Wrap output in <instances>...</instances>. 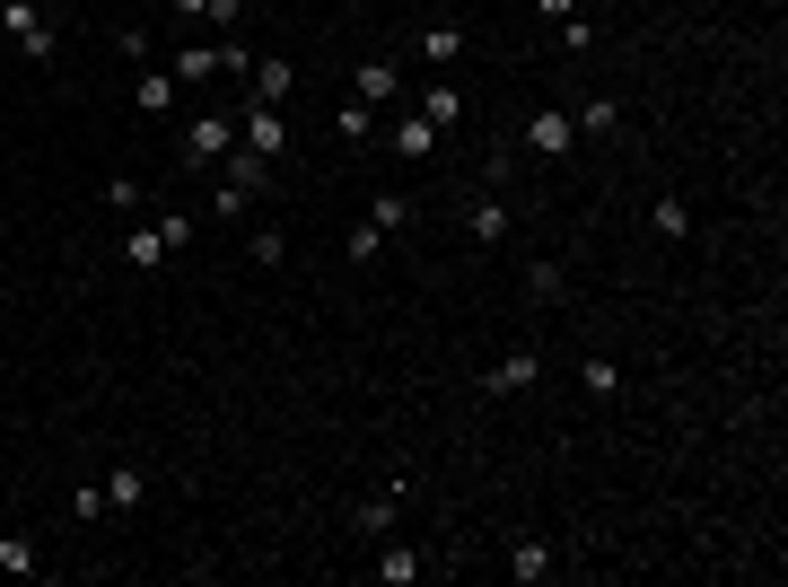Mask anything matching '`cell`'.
Returning <instances> with one entry per match:
<instances>
[{
  "label": "cell",
  "mask_w": 788,
  "mask_h": 587,
  "mask_svg": "<svg viewBox=\"0 0 788 587\" xmlns=\"http://www.w3.org/2000/svg\"><path fill=\"white\" fill-rule=\"evenodd\" d=\"M0 27L18 35V53H27V62H53V53H62V35H53V18H44L35 0H0Z\"/></svg>",
  "instance_id": "6da1fadb"
},
{
  "label": "cell",
  "mask_w": 788,
  "mask_h": 587,
  "mask_svg": "<svg viewBox=\"0 0 788 587\" xmlns=\"http://www.w3.org/2000/svg\"><path fill=\"white\" fill-rule=\"evenodd\" d=\"M237 140H245L254 158H272V167H281V158H290V123H281V106H254V97H245V115H237Z\"/></svg>",
  "instance_id": "7a4b0ae2"
},
{
  "label": "cell",
  "mask_w": 788,
  "mask_h": 587,
  "mask_svg": "<svg viewBox=\"0 0 788 587\" xmlns=\"http://www.w3.org/2000/svg\"><path fill=\"white\" fill-rule=\"evenodd\" d=\"M228 149H237V123H228L220 106H211V115H202V123H193V132H185V149H176V158H185V167L202 176V167H220Z\"/></svg>",
  "instance_id": "3957f363"
},
{
  "label": "cell",
  "mask_w": 788,
  "mask_h": 587,
  "mask_svg": "<svg viewBox=\"0 0 788 587\" xmlns=\"http://www.w3.org/2000/svg\"><path fill=\"white\" fill-rule=\"evenodd\" d=\"M526 149H544V158H569V149H578V123H569L561 106H535V123H526Z\"/></svg>",
  "instance_id": "277c9868"
},
{
  "label": "cell",
  "mask_w": 788,
  "mask_h": 587,
  "mask_svg": "<svg viewBox=\"0 0 788 587\" xmlns=\"http://www.w3.org/2000/svg\"><path fill=\"white\" fill-rule=\"evenodd\" d=\"M123 263H132V272H167V263H176V245L158 237V220H140V229L123 237Z\"/></svg>",
  "instance_id": "5b68a950"
},
{
  "label": "cell",
  "mask_w": 788,
  "mask_h": 587,
  "mask_svg": "<svg viewBox=\"0 0 788 587\" xmlns=\"http://www.w3.org/2000/svg\"><path fill=\"white\" fill-rule=\"evenodd\" d=\"M535 377H544V352H508L491 377H482V395H526Z\"/></svg>",
  "instance_id": "8992f818"
},
{
  "label": "cell",
  "mask_w": 788,
  "mask_h": 587,
  "mask_svg": "<svg viewBox=\"0 0 788 587\" xmlns=\"http://www.w3.org/2000/svg\"><path fill=\"white\" fill-rule=\"evenodd\" d=\"M386 149H395V158H430V149H439V123H430L421 106H412V115H403L395 132H386Z\"/></svg>",
  "instance_id": "52a82bcc"
},
{
  "label": "cell",
  "mask_w": 788,
  "mask_h": 587,
  "mask_svg": "<svg viewBox=\"0 0 788 587\" xmlns=\"http://www.w3.org/2000/svg\"><path fill=\"white\" fill-rule=\"evenodd\" d=\"M403 491H412V482H386L377 500H359V517H350V526H359V535H386V526L403 517Z\"/></svg>",
  "instance_id": "ba28073f"
},
{
  "label": "cell",
  "mask_w": 788,
  "mask_h": 587,
  "mask_svg": "<svg viewBox=\"0 0 788 587\" xmlns=\"http://www.w3.org/2000/svg\"><path fill=\"white\" fill-rule=\"evenodd\" d=\"M508 579H553V544H544V535H517V544H508Z\"/></svg>",
  "instance_id": "9c48e42d"
},
{
  "label": "cell",
  "mask_w": 788,
  "mask_h": 587,
  "mask_svg": "<svg viewBox=\"0 0 788 587\" xmlns=\"http://www.w3.org/2000/svg\"><path fill=\"white\" fill-rule=\"evenodd\" d=\"M403 97V71L395 62H359V106H395Z\"/></svg>",
  "instance_id": "30bf717a"
},
{
  "label": "cell",
  "mask_w": 788,
  "mask_h": 587,
  "mask_svg": "<svg viewBox=\"0 0 788 587\" xmlns=\"http://www.w3.org/2000/svg\"><path fill=\"white\" fill-rule=\"evenodd\" d=\"M228 185H237V193H272V158H254V149L237 140V149H228Z\"/></svg>",
  "instance_id": "8fae6325"
},
{
  "label": "cell",
  "mask_w": 788,
  "mask_h": 587,
  "mask_svg": "<svg viewBox=\"0 0 788 587\" xmlns=\"http://www.w3.org/2000/svg\"><path fill=\"white\" fill-rule=\"evenodd\" d=\"M464 229H473V245H500V237L517 229V211H500V202H473V211H464Z\"/></svg>",
  "instance_id": "7c38bea8"
},
{
  "label": "cell",
  "mask_w": 788,
  "mask_h": 587,
  "mask_svg": "<svg viewBox=\"0 0 788 587\" xmlns=\"http://www.w3.org/2000/svg\"><path fill=\"white\" fill-rule=\"evenodd\" d=\"M290 88H298V71H290V62H254V106H281Z\"/></svg>",
  "instance_id": "4fadbf2b"
},
{
  "label": "cell",
  "mask_w": 788,
  "mask_h": 587,
  "mask_svg": "<svg viewBox=\"0 0 788 587\" xmlns=\"http://www.w3.org/2000/svg\"><path fill=\"white\" fill-rule=\"evenodd\" d=\"M377 579H386V587H412V579H421V553H412V544H386V553H377Z\"/></svg>",
  "instance_id": "5bb4252c"
},
{
  "label": "cell",
  "mask_w": 788,
  "mask_h": 587,
  "mask_svg": "<svg viewBox=\"0 0 788 587\" xmlns=\"http://www.w3.org/2000/svg\"><path fill=\"white\" fill-rule=\"evenodd\" d=\"M421 115H430L439 132H448V123H464V97H455L448 80H430V88H421Z\"/></svg>",
  "instance_id": "9a60e30c"
},
{
  "label": "cell",
  "mask_w": 788,
  "mask_h": 587,
  "mask_svg": "<svg viewBox=\"0 0 788 587\" xmlns=\"http://www.w3.org/2000/svg\"><path fill=\"white\" fill-rule=\"evenodd\" d=\"M176 88H185L176 71H140V115H167V106H176Z\"/></svg>",
  "instance_id": "2e32d148"
},
{
  "label": "cell",
  "mask_w": 788,
  "mask_h": 587,
  "mask_svg": "<svg viewBox=\"0 0 788 587\" xmlns=\"http://www.w3.org/2000/svg\"><path fill=\"white\" fill-rule=\"evenodd\" d=\"M455 53H464V27H421V62H439V71H448Z\"/></svg>",
  "instance_id": "e0dca14e"
},
{
  "label": "cell",
  "mask_w": 788,
  "mask_h": 587,
  "mask_svg": "<svg viewBox=\"0 0 788 587\" xmlns=\"http://www.w3.org/2000/svg\"><path fill=\"white\" fill-rule=\"evenodd\" d=\"M97 491H106V509H140V465H114Z\"/></svg>",
  "instance_id": "ac0fdd59"
},
{
  "label": "cell",
  "mask_w": 788,
  "mask_h": 587,
  "mask_svg": "<svg viewBox=\"0 0 788 587\" xmlns=\"http://www.w3.org/2000/svg\"><path fill=\"white\" fill-rule=\"evenodd\" d=\"M167 71H176V80H211V71H220V44H185Z\"/></svg>",
  "instance_id": "d6986e66"
},
{
  "label": "cell",
  "mask_w": 788,
  "mask_h": 587,
  "mask_svg": "<svg viewBox=\"0 0 788 587\" xmlns=\"http://www.w3.org/2000/svg\"><path fill=\"white\" fill-rule=\"evenodd\" d=\"M526 298H535V307H553V298H561V263H553V254H544V263H526Z\"/></svg>",
  "instance_id": "ffe728a7"
},
{
  "label": "cell",
  "mask_w": 788,
  "mask_h": 587,
  "mask_svg": "<svg viewBox=\"0 0 788 587\" xmlns=\"http://www.w3.org/2000/svg\"><path fill=\"white\" fill-rule=\"evenodd\" d=\"M0 570H9V579H35L44 562H35V544H27V535H0Z\"/></svg>",
  "instance_id": "44dd1931"
},
{
  "label": "cell",
  "mask_w": 788,
  "mask_h": 587,
  "mask_svg": "<svg viewBox=\"0 0 788 587\" xmlns=\"http://www.w3.org/2000/svg\"><path fill=\"white\" fill-rule=\"evenodd\" d=\"M403 220H412V202H403V193H377V202H368V229H377V237H395Z\"/></svg>",
  "instance_id": "7402d4cb"
},
{
  "label": "cell",
  "mask_w": 788,
  "mask_h": 587,
  "mask_svg": "<svg viewBox=\"0 0 788 587\" xmlns=\"http://www.w3.org/2000/svg\"><path fill=\"white\" fill-rule=\"evenodd\" d=\"M649 229H658V237H692V211L666 193V202H649Z\"/></svg>",
  "instance_id": "603a6c76"
},
{
  "label": "cell",
  "mask_w": 788,
  "mask_h": 587,
  "mask_svg": "<svg viewBox=\"0 0 788 587\" xmlns=\"http://www.w3.org/2000/svg\"><path fill=\"white\" fill-rule=\"evenodd\" d=\"M561 53H596V18H587V9L561 18Z\"/></svg>",
  "instance_id": "cb8c5ba5"
},
{
  "label": "cell",
  "mask_w": 788,
  "mask_h": 587,
  "mask_svg": "<svg viewBox=\"0 0 788 587\" xmlns=\"http://www.w3.org/2000/svg\"><path fill=\"white\" fill-rule=\"evenodd\" d=\"M342 140H368V132H377V106H359V97H342Z\"/></svg>",
  "instance_id": "d4e9b609"
},
{
  "label": "cell",
  "mask_w": 788,
  "mask_h": 587,
  "mask_svg": "<svg viewBox=\"0 0 788 587\" xmlns=\"http://www.w3.org/2000/svg\"><path fill=\"white\" fill-rule=\"evenodd\" d=\"M569 123H578V132H613V123H622V106H613V97H587Z\"/></svg>",
  "instance_id": "484cf974"
},
{
  "label": "cell",
  "mask_w": 788,
  "mask_h": 587,
  "mask_svg": "<svg viewBox=\"0 0 788 587\" xmlns=\"http://www.w3.org/2000/svg\"><path fill=\"white\" fill-rule=\"evenodd\" d=\"M578 386H587V395H613L622 368H613V359H578Z\"/></svg>",
  "instance_id": "4316f807"
},
{
  "label": "cell",
  "mask_w": 788,
  "mask_h": 587,
  "mask_svg": "<svg viewBox=\"0 0 788 587\" xmlns=\"http://www.w3.org/2000/svg\"><path fill=\"white\" fill-rule=\"evenodd\" d=\"M158 237H167V245L185 254V245H193V211H158Z\"/></svg>",
  "instance_id": "83f0119b"
},
{
  "label": "cell",
  "mask_w": 788,
  "mask_h": 587,
  "mask_svg": "<svg viewBox=\"0 0 788 587\" xmlns=\"http://www.w3.org/2000/svg\"><path fill=\"white\" fill-rule=\"evenodd\" d=\"M377 254H386V237H377L368 220H359V229H350V263H377Z\"/></svg>",
  "instance_id": "f1b7e54d"
},
{
  "label": "cell",
  "mask_w": 788,
  "mask_h": 587,
  "mask_svg": "<svg viewBox=\"0 0 788 587\" xmlns=\"http://www.w3.org/2000/svg\"><path fill=\"white\" fill-rule=\"evenodd\" d=\"M202 18H211V27H237V18H245V0H202Z\"/></svg>",
  "instance_id": "f546056e"
},
{
  "label": "cell",
  "mask_w": 788,
  "mask_h": 587,
  "mask_svg": "<svg viewBox=\"0 0 788 587\" xmlns=\"http://www.w3.org/2000/svg\"><path fill=\"white\" fill-rule=\"evenodd\" d=\"M569 9H578V0H535V18H553V27H561Z\"/></svg>",
  "instance_id": "4dcf8cb0"
},
{
  "label": "cell",
  "mask_w": 788,
  "mask_h": 587,
  "mask_svg": "<svg viewBox=\"0 0 788 587\" xmlns=\"http://www.w3.org/2000/svg\"><path fill=\"white\" fill-rule=\"evenodd\" d=\"M167 9H176V18H202V0H167Z\"/></svg>",
  "instance_id": "1f68e13d"
}]
</instances>
